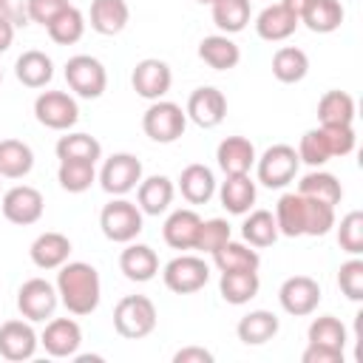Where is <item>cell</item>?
Listing matches in <instances>:
<instances>
[{"label":"cell","mask_w":363,"mask_h":363,"mask_svg":"<svg viewBox=\"0 0 363 363\" xmlns=\"http://www.w3.org/2000/svg\"><path fill=\"white\" fill-rule=\"evenodd\" d=\"M233 238V230H230V224H227V218H201V227H199V238H196V250H201V252H216L224 241H230Z\"/></svg>","instance_id":"cell-47"},{"label":"cell","mask_w":363,"mask_h":363,"mask_svg":"<svg viewBox=\"0 0 363 363\" xmlns=\"http://www.w3.org/2000/svg\"><path fill=\"white\" fill-rule=\"evenodd\" d=\"M14 77L17 82H23L26 88H45L54 79V62L45 51L40 48H28L17 57L14 62Z\"/></svg>","instance_id":"cell-27"},{"label":"cell","mask_w":363,"mask_h":363,"mask_svg":"<svg viewBox=\"0 0 363 363\" xmlns=\"http://www.w3.org/2000/svg\"><path fill=\"white\" fill-rule=\"evenodd\" d=\"M65 82L79 99H99L108 88V71L105 65L91 54H74L65 62Z\"/></svg>","instance_id":"cell-6"},{"label":"cell","mask_w":363,"mask_h":363,"mask_svg":"<svg viewBox=\"0 0 363 363\" xmlns=\"http://www.w3.org/2000/svg\"><path fill=\"white\" fill-rule=\"evenodd\" d=\"M343 3L340 0H309V6L301 11V23L312 31V34H332L343 26Z\"/></svg>","instance_id":"cell-30"},{"label":"cell","mask_w":363,"mask_h":363,"mask_svg":"<svg viewBox=\"0 0 363 363\" xmlns=\"http://www.w3.org/2000/svg\"><path fill=\"white\" fill-rule=\"evenodd\" d=\"M184 113H187V119L193 125H199L204 130L218 128L224 122V116H227V96L213 85H201L187 96Z\"/></svg>","instance_id":"cell-14"},{"label":"cell","mask_w":363,"mask_h":363,"mask_svg":"<svg viewBox=\"0 0 363 363\" xmlns=\"http://www.w3.org/2000/svg\"><path fill=\"white\" fill-rule=\"evenodd\" d=\"M130 85L136 91V96L147 99V102H156V99H164V94L170 91L173 85V71L164 60L159 57H145L133 65L130 71Z\"/></svg>","instance_id":"cell-12"},{"label":"cell","mask_w":363,"mask_h":363,"mask_svg":"<svg viewBox=\"0 0 363 363\" xmlns=\"http://www.w3.org/2000/svg\"><path fill=\"white\" fill-rule=\"evenodd\" d=\"M213 11V23L221 34H238L247 28L250 17H252V6L250 0H213L210 3Z\"/></svg>","instance_id":"cell-37"},{"label":"cell","mask_w":363,"mask_h":363,"mask_svg":"<svg viewBox=\"0 0 363 363\" xmlns=\"http://www.w3.org/2000/svg\"><path fill=\"white\" fill-rule=\"evenodd\" d=\"M298 159L309 167H320L332 159V150H329V142H326V133L323 128H312L301 136L298 142Z\"/></svg>","instance_id":"cell-43"},{"label":"cell","mask_w":363,"mask_h":363,"mask_svg":"<svg viewBox=\"0 0 363 363\" xmlns=\"http://www.w3.org/2000/svg\"><path fill=\"white\" fill-rule=\"evenodd\" d=\"M184 128H187V113L182 111V105H176L170 99H156L142 113V130H145V136H150L159 145H170V142L182 139L184 136Z\"/></svg>","instance_id":"cell-4"},{"label":"cell","mask_w":363,"mask_h":363,"mask_svg":"<svg viewBox=\"0 0 363 363\" xmlns=\"http://www.w3.org/2000/svg\"><path fill=\"white\" fill-rule=\"evenodd\" d=\"M218 190V199H221V207L233 216H247L255 204V182L250 179V173H238V176H224V182L216 187Z\"/></svg>","instance_id":"cell-24"},{"label":"cell","mask_w":363,"mask_h":363,"mask_svg":"<svg viewBox=\"0 0 363 363\" xmlns=\"http://www.w3.org/2000/svg\"><path fill=\"white\" fill-rule=\"evenodd\" d=\"M57 303H60L57 286L51 281H45V278H28L17 289V309L31 323H40V320L54 318Z\"/></svg>","instance_id":"cell-9"},{"label":"cell","mask_w":363,"mask_h":363,"mask_svg":"<svg viewBox=\"0 0 363 363\" xmlns=\"http://www.w3.org/2000/svg\"><path fill=\"white\" fill-rule=\"evenodd\" d=\"M306 337L309 343H323V346H332V349H346V340H349V332L343 326L340 318L335 315H320L309 323L306 329Z\"/></svg>","instance_id":"cell-42"},{"label":"cell","mask_w":363,"mask_h":363,"mask_svg":"<svg viewBox=\"0 0 363 363\" xmlns=\"http://www.w3.org/2000/svg\"><path fill=\"white\" fill-rule=\"evenodd\" d=\"M354 113H357L354 96L346 94V91L335 88V91H326L318 99V119H320L323 128H329V125H352Z\"/></svg>","instance_id":"cell-34"},{"label":"cell","mask_w":363,"mask_h":363,"mask_svg":"<svg viewBox=\"0 0 363 363\" xmlns=\"http://www.w3.org/2000/svg\"><path fill=\"white\" fill-rule=\"evenodd\" d=\"M71 3L68 0H26V14H28V20L31 23H40L43 28L62 11V9H68Z\"/></svg>","instance_id":"cell-49"},{"label":"cell","mask_w":363,"mask_h":363,"mask_svg":"<svg viewBox=\"0 0 363 363\" xmlns=\"http://www.w3.org/2000/svg\"><path fill=\"white\" fill-rule=\"evenodd\" d=\"M57 182L65 193H85L96 182V164L79 159H62L57 167Z\"/></svg>","instance_id":"cell-41"},{"label":"cell","mask_w":363,"mask_h":363,"mask_svg":"<svg viewBox=\"0 0 363 363\" xmlns=\"http://www.w3.org/2000/svg\"><path fill=\"white\" fill-rule=\"evenodd\" d=\"M298 193L301 196H309V199H318V201H326V204H340L343 199V187L337 182V176L326 173V170H309L306 176H301L298 182Z\"/></svg>","instance_id":"cell-38"},{"label":"cell","mask_w":363,"mask_h":363,"mask_svg":"<svg viewBox=\"0 0 363 363\" xmlns=\"http://www.w3.org/2000/svg\"><path fill=\"white\" fill-rule=\"evenodd\" d=\"M145 170L142 162L133 153H113L102 162V170L96 173V182L102 184V190L108 196H128L130 190H136V184L142 182Z\"/></svg>","instance_id":"cell-7"},{"label":"cell","mask_w":363,"mask_h":363,"mask_svg":"<svg viewBox=\"0 0 363 363\" xmlns=\"http://www.w3.org/2000/svg\"><path fill=\"white\" fill-rule=\"evenodd\" d=\"M278 303L292 318H306L320 303V284L309 275H289L278 289Z\"/></svg>","instance_id":"cell-13"},{"label":"cell","mask_w":363,"mask_h":363,"mask_svg":"<svg viewBox=\"0 0 363 363\" xmlns=\"http://www.w3.org/2000/svg\"><path fill=\"white\" fill-rule=\"evenodd\" d=\"M82 343V329L74 318H51L40 335V346L51 357H74Z\"/></svg>","instance_id":"cell-16"},{"label":"cell","mask_w":363,"mask_h":363,"mask_svg":"<svg viewBox=\"0 0 363 363\" xmlns=\"http://www.w3.org/2000/svg\"><path fill=\"white\" fill-rule=\"evenodd\" d=\"M281 323L275 318V312L269 309H250L238 323H235V335L244 346H264L267 340H272L278 335Z\"/></svg>","instance_id":"cell-26"},{"label":"cell","mask_w":363,"mask_h":363,"mask_svg":"<svg viewBox=\"0 0 363 363\" xmlns=\"http://www.w3.org/2000/svg\"><path fill=\"white\" fill-rule=\"evenodd\" d=\"M6 9H9V0H0V14H3Z\"/></svg>","instance_id":"cell-54"},{"label":"cell","mask_w":363,"mask_h":363,"mask_svg":"<svg viewBox=\"0 0 363 363\" xmlns=\"http://www.w3.org/2000/svg\"><path fill=\"white\" fill-rule=\"evenodd\" d=\"M275 224H278V233L286 235V238H298L303 235V227H306V201L303 196L295 190V193H284L275 204Z\"/></svg>","instance_id":"cell-31"},{"label":"cell","mask_w":363,"mask_h":363,"mask_svg":"<svg viewBox=\"0 0 363 363\" xmlns=\"http://www.w3.org/2000/svg\"><path fill=\"white\" fill-rule=\"evenodd\" d=\"M278 224H275V216L269 213V210H250V216L244 218V224H241V238L250 244V247H255V250H261V247H272L275 241H278Z\"/></svg>","instance_id":"cell-39"},{"label":"cell","mask_w":363,"mask_h":363,"mask_svg":"<svg viewBox=\"0 0 363 363\" xmlns=\"http://www.w3.org/2000/svg\"><path fill=\"white\" fill-rule=\"evenodd\" d=\"M278 3H284V6H286L289 11H295L298 17H301V11L309 6V0H278Z\"/></svg>","instance_id":"cell-53"},{"label":"cell","mask_w":363,"mask_h":363,"mask_svg":"<svg viewBox=\"0 0 363 363\" xmlns=\"http://www.w3.org/2000/svg\"><path fill=\"white\" fill-rule=\"evenodd\" d=\"M85 26H88L85 14H82L77 6H68V9H62V11L45 26V31H48V37H51L57 45H74V43L82 40Z\"/></svg>","instance_id":"cell-40"},{"label":"cell","mask_w":363,"mask_h":363,"mask_svg":"<svg viewBox=\"0 0 363 363\" xmlns=\"http://www.w3.org/2000/svg\"><path fill=\"white\" fill-rule=\"evenodd\" d=\"M162 281L170 292L176 295H193L199 289L207 286L210 281V267L204 258L199 255H176L173 261L164 264L162 269Z\"/></svg>","instance_id":"cell-8"},{"label":"cell","mask_w":363,"mask_h":363,"mask_svg":"<svg viewBox=\"0 0 363 363\" xmlns=\"http://www.w3.org/2000/svg\"><path fill=\"white\" fill-rule=\"evenodd\" d=\"M173 196H176V184L162 173L147 176V179L142 176V182L136 184V204H139V210L145 216L167 213L170 204H173Z\"/></svg>","instance_id":"cell-20"},{"label":"cell","mask_w":363,"mask_h":363,"mask_svg":"<svg viewBox=\"0 0 363 363\" xmlns=\"http://www.w3.org/2000/svg\"><path fill=\"white\" fill-rule=\"evenodd\" d=\"M199 60L213 71H230L241 62V48L230 34H210L199 43Z\"/></svg>","instance_id":"cell-29"},{"label":"cell","mask_w":363,"mask_h":363,"mask_svg":"<svg viewBox=\"0 0 363 363\" xmlns=\"http://www.w3.org/2000/svg\"><path fill=\"white\" fill-rule=\"evenodd\" d=\"M142 221H145V213L139 210L136 201H128L125 196H113L99 213L102 235L113 244L136 241V235L142 233Z\"/></svg>","instance_id":"cell-3"},{"label":"cell","mask_w":363,"mask_h":363,"mask_svg":"<svg viewBox=\"0 0 363 363\" xmlns=\"http://www.w3.org/2000/svg\"><path fill=\"white\" fill-rule=\"evenodd\" d=\"M57 159H79V162H99L102 159V145L96 136L91 133H79V130H65V136L57 139V147H54Z\"/></svg>","instance_id":"cell-36"},{"label":"cell","mask_w":363,"mask_h":363,"mask_svg":"<svg viewBox=\"0 0 363 363\" xmlns=\"http://www.w3.org/2000/svg\"><path fill=\"white\" fill-rule=\"evenodd\" d=\"M303 201H306V227H303V235H312V238L326 235L335 227V207L326 204V201L309 199V196H303Z\"/></svg>","instance_id":"cell-44"},{"label":"cell","mask_w":363,"mask_h":363,"mask_svg":"<svg viewBox=\"0 0 363 363\" xmlns=\"http://www.w3.org/2000/svg\"><path fill=\"white\" fill-rule=\"evenodd\" d=\"M11 43H14V23H11L9 14L3 11V14H0V54H6V51L11 48Z\"/></svg>","instance_id":"cell-52"},{"label":"cell","mask_w":363,"mask_h":363,"mask_svg":"<svg viewBox=\"0 0 363 363\" xmlns=\"http://www.w3.org/2000/svg\"><path fill=\"white\" fill-rule=\"evenodd\" d=\"M323 133H326L332 156H349L354 150V145H357V136H354L352 125H329V128H323Z\"/></svg>","instance_id":"cell-48"},{"label":"cell","mask_w":363,"mask_h":363,"mask_svg":"<svg viewBox=\"0 0 363 363\" xmlns=\"http://www.w3.org/2000/svg\"><path fill=\"white\" fill-rule=\"evenodd\" d=\"M119 269H122V275L128 281H136V284L153 281L156 272H159V255L147 244L128 241L125 250H122V255H119Z\"/></svg>","instance_id":"cell-21"},{"label":"cell","mask_w":363,"mask_h":363,"mask_svg":"<svg viewBox=\"0 0 363 363\" xmlns=\"http://www.w3.org/2000/svg\"><path fill=\"white\" fill-rule=\"evenodd\" d=\"M176 187H179V193H182V199H184L187 204H207V201L216 196L218 182H216V176H213V170H210L207 164L193 162V164H187V167L179 173Z\"/></svg>","instance_id":"cell-22"},{"label":"cell","mask_w":363,"mask_h":363,"mask_svg":"<svg viewBox=\"0 0 363 363\" xmlns=\"http://www.w3.org/2000/svg\"><path fill=\"white\" fill-rule=\"evenodd\" d=\"M298 167H301V159H298V150L292 145H272L267 147L258 159H255V176L264 187L269 190H281L286 187L289 182H295L298 176Z\"/></svg>","instance_id":"cell-5"},{"label":"cell","mask_w":363,"mask_h":363,"mask_svg":"<svg viewBox=\"0 0 363 363\" xmlns=\"http://www.w3.org/2000/svg\"><path fill=\"white\" fill-rule=\"evenodd\" d=\"M298 26H301L298 14L289 11L284 3H269L255 17V34L261 40H267V43H284V40H289Z\"/></svg>","instance_id":"cell-17"},{"label":"cell","mask_w":363,"mask_h":363,"mask_svg":"<svg viewBox=\"0 0 363 363\" xmlns=\"http://www.w3.org/2000/svg\"><path fill=\"white\" fill-rule=\"evenodd\" d=\"M199 227H201V216L193 207H179L164 218L162 227V238L167 247L173 250H196V238H199Z\"/></svg>","instance_id":"cell-18"},{"label":"cell","mask_w":363,"mask_h":363,"mask_svg":"<svg viewBox=\"0 0 363 363\" xmlns=\"http://www.w3.org/2000/svg\"><path fill=\"white\" fill-rule=\"evenodd\" d=\"M337 244L349 255H360L363 252V213L360 210H349L340 218V224H337Z\"/></svg>","instance_id":"cell-45"},{"label":"cell","mask_w":363,"mask_h":363,"mask_svg":"<svg viewBox=\"0 0 363 363\" xmlns=\"http://www.w3.org/2000/svg\"><path fill=\"white\" fill-rule=\"evenodd\" d=\"M40 335L34 332L31 320H6L0 323V357L11 363L31 360L37 354Z\"/></svg>","instance_id":"cell-15"},{"label":"cell","mask_w":363,"mask_h":363,"mask_svg":"<svg viewBox=\"0 0 363 363\" xmlns=\"http://www.w3.org/2000/svg\"><path fill=\"white\" fill-rule=\"evenodd\" d=\"M34 167V150L23 139H0V176L26 179Z\"/></svg>","instance_id":"cell-32"},{"label":"cell","mask_w":363,"mask_h":363,"mask_svg":"<svg viewBox=\"0 0 363 363\" xmlns=\"http://www.w3.org/2000/svg\"><path fill=\"white\" fill-rule=\"evenodd\" d=\"M156 306L147 295H125L113 306V329L125 340H142L156 329Z\"/></svg>","instance_id":"cell-2"},{"label":"cell","mask_w":363,"mask_h":363,"mask_svg":"<svg viewBox=\"0 0 363 363\" xmlns=\"http://www.w3.org/2000/svg\"><path fill=\"white\" fill-rule=\"evenodd\" d=\"M57 295H60V303L82 318V315H91L96 312L99 301H102V281H99V272L96 267L85 264V261H65L57 272Z\"/></svg>","instance_id":"cell-1"},{"label":"cell","mask_w":363,"mask_h":363,"mask_svg":"<svg viewBox=\"0 0 363 363\" xmlns=\"http://www.w3.org/2000/svg\"><path fill=\"white\" fill-rule=\"evenodd\" d=\"M213 264L218 272H230V269H258L261 267V255L255 247H250L247 241H224L216 252H213Z\"/></svg>","instance_id":"cell-35"},{"label":"cell","mask_w":363,"mask_h":363,"mask_svg":"<svg viewBox=\"0 0 363 363\" xmlns=\"http://www.w3.org/2000/svg\"><path fill=\"white\" fill-rule=\"evenodd\" d=\"M28 255H31L34 267H40V269H60L68 261V255H71V238L57 233V230L40 233L31 241Z\"/></svg>","instance_id":"cell-23"},{"label":"cell","mask_w":363,"mask_h":363,"mask_svg":"<svg viewBox=\"0 0 363 363\" xmlns=\"http://www.w3.org/2000/svg\"><path fill=\"white\" fill-rule=\"evenodd\" d=\"M258 289H261L258 269H230V272H221L218 278V292L233 306L250 303L258 295Z\"/></svg>","instance_id":"cell-28"},{"label":"cell","mask_w":363,"mask_h":363,"mask_svg":"<svg viewBox=\"0 0 363 363\" xmlns=\"http://www.w3.org/2000/svg\"><path fill=\"white\" fill-rule=\"evenodd\" d=\"M255 159H258L255 145L247 136H227L216 147V162H218V167H221L224 176L250 173L252 164H255Z\"/></svg>","instance_id":"cell-19"},{"label":"cell","mask_w":363,"mask_h":363,"mask_svg":"<svg viewBox=\"0 0 363 363\" xmlns=\"http://www.w3.org/2000/svg\"><path fill=\"white\" fill-rule=\"evenodd\" d=\"M173 363H213V352L204 346H184L173 354Z\"/></svg>","instance_id":"cell-51"},{"label":"cell","mask_w":363,"mask_h":363,"mask_svg":"<svg viewBox=\"0 0 363 363\" xmlns=\"http://www.w3.org/2000/svg\"><path fill=\"white\" fill-rule=\"evenodd\" d=\"M199 3H207V6H210V3H213V0H199Z\"/></svg>","instance_id":"cell-55"},{"label":"cell","mask_w":363,"mask_h":363,"mask_svg":"<svg viewBox=\"0 0 363 363\" xmlns=\"http://www.w3.org/2000/svg\"><path fill=\"white\" fill-rule=\"evenodd\" d=\"M309 74V57L303 48L295 45H281L272 54V77L284 85H295Z\"/></svg>","instance_id":"cell-33"},{"label":"cell","mask_w":363,"mask_h":363,"mask_svg":"<svg viewBox=\"0 0 363 363\" xmlns=\"http://www.w3.org/2000/svg\"><path fill=\"white\" fill-rule=\"evenodd\" d=\"M34 116L51 130H71L79 122V105L65 91H43L34 99Z\"/></svg>","instance_id":"cell-10"},{"label":"cell","mask_w":363,"mask_h":363,"mask_svg":"<svg viewBox=\"0 0 363 363\" xmlns=\"http://www.w3.org/2000/svg\"><path fill=\"white\" fill-rule=\"evenodd\" d=\"M303 363H343V349H332L323 343H309L301 354Z\"/></svg>","instance_id":"cell-50"},{"label":"cell","mask_w":363,"mask_h":363,"mask_svg":"<svg viewBox=\"0 0 363 363\" xmlns=\"http://www.w3.org/2000/svg\"><path fill=\"white\" fill-rule=\"evenodd\" d=\"M128 20H130V9H128L125 0H91L88 23L96 34L113 37V34L125 31Z\"/></svg>","instance_id":"cell-25"},{"label":"cell","mask_w":363,"mask_h":363,"mask_svg":"<svg viewBox=\"0 0 363 363\" xmlns=\"http://www.w3.org/2000/svg\"><path fill=\"white\" fill-rule=\"evenodd\" d=\"M0 82H3V71H0Z\"/></svg>","instance_id":"cell-56"},{"label":"cell","mask_w":363,"mask_h":363,"mask_svg":"<svg viewBox=\"0 0 363 363\" xmlns=\"http://www.w3.org/2000/svg\"><path fill=\"white\" fill-rule=\"evenodd\" d=\"M0 179H3V176H0ZM0 187H3V182H0Z\"/></svg>","instance_id":"cell-57"},{"label":"cell","mask_w":363,"mask_h":363,"mask_svg":"<svg viewBox=\"0 0 363 363\" xmlns=\"http://www.w3.org/2000/svg\"><path fill=\"white\" fill-rule=\"evenodd\" d=\"M337 286L349 301H363V258L352 255L349 261L340 264L337 269Z\"/></svg>","instance_id":"cell-46"},{"label":"cell","mask_w":363,"mask_h":363,"mask_svg":"<svg viewBox=\"0 0 363 363\" xmlns=\"http://www.w3.org/2000/svg\"><path fill=\"white\" fill-rule=\"evenodd\" d=\"M0 210H3L6 221L20 224V227H28V224H37L43 218L45 201H43V193L37 187H31V184H14V187H9L0 196Z\"/></svg>","instance_id":"cell-11"}]
</instances>
